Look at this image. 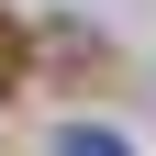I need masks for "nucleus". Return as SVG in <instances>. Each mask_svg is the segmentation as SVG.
<instances>
[{"instance_id": "obj_1", "label": "nucleus", "mask_w": 156, "mask_h": 156, "mask_svg": "<svg viewBox=\"0 0 156 156\" xmlns=\"http://www.w3.org/2000/svg\"><path fill=\"white\" fill-rule=\"evenodd\" d=\"M45 156H134V145L101 134V123H67V134H45Z\"/></svg>"}, {"instance_id": "obj_2", "label": "nucleus", "mask_w": 156, "mask_h": 156, "mask_svg": "<svg viewBox=\"0 0 156 156\" xmlns=\"http://www.w3.org/2000/svg\"><path fill=\"white\" fill-rule=\"evenodd\" d=\"M0 78H23V34H11V23H0Z\"/></svg>"}]
</instances>
